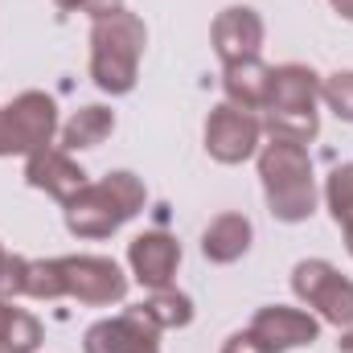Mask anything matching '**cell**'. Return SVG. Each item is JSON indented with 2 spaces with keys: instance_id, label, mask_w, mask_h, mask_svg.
<instances>
[{
  "instance_id": "cell-1",
  "label": "cell",
  "mask_w": 353,
  "mask_h": 353,
  "mask_svg": "<svg viewBox=\"0 0 353 353\" xmlns=\"http://www.w3.org/2000/svg\"><path fill=\"white\" fill-rule=\"evenodd\" d=\"M25 296L29 300H79L90 308L119 304L128 296L123 267L107 255H62V259H29L25 271Z\"/></svg>"
},
{
  "instance_id": "cell-2",
  "label": "cell",
  "mask_w": 353,
  "mask_h": 353,
  "mask_svg": "<svg viewBox=\"0 0 353 353\" xmlns=\"http://www.w3.org/2000/svg\"><path fill=\"white\" fill-rule=\"evenodd\" d=\"M259 181H263L267 210L279 222H308L316 214V181H312L308 144L271 136V144L259 148Z\"/></svg>"
},
{
  "instance_id": "cell-3",
  "label": "cell",
  "mask_w": 353,
  "mask_h": 353,
  "mask_svg": "<svg viewBox=\"0 0 353 353\" xmlns=\"http://www.w3.org/2000/svg\"><path fill=\"white\" fill-rule=\"evenodd\" d=\"M148 46V29L136 12L115 8L90 25V79L107 94H128L140 79V58Z\"/></svg>"
},
{
  "instance_id": "cell-4",
  "label": "cell",
  "mask_w": 353,
  "mask_h": 353,
  "mask_svg": "<svg viewBox=\"0 0 353 353\" xmlns=\"http://www.w3.org/2000/svg\"><path fill=\"white\" fill-rule=\"evenodd\" d=\"M144 181L136 173H107L94 185H83L70 201H66V230L74 239H111L123 222H132L144 210Z\"/></svg>"
},
{
  "instance_id": "cell-5",
  "label": "cell",
  "mask_w": 353,
  "mask_h": 353,
  "mask_svg": "<svg viewBox=\"0 0 353 353\" xmlns=\"http://www.w3.org/2000/svg\"><path fill=\"white\" fill-rule=\"evenodd\" d=\"M316 103H321V74L312 66H300V62L271 66V94L259 115L263 132L279 136V140H296V144L316 140V132H321Z\"/></svg>"
},
{
  "instance_id": "cell-6",
  "label": "cell",
  "mask_w": 353,
  "mask_h": 353,
  "mask_svg": "<svg viewBox=\"0 0 353 353\" xmlns=\"http://www.w3.org/2000/svg\"><path fill=\"white\" fill-rule=\"evenodd\" d=\"M58 136V103L46 90H21L0 107V157H33Z\"/></svg>"
},
{
  "instance_id": "cell-7",
  "label": "cell",
  "mask_w": 353,
  "mask_h": 353,
  "mask_svg": "<svg viewBox=\"0 0 353 353\" xmlns=\"http://www.w3.org/2000/svg\"><path fill=\"white\" fill-rule=\"evenodd\" d=\"M292 292L321 321L350 329L353 325V279H345L329 259H300L292 267Z\"/></svg>"
},
{
  "instance_id": "cell-8",
  "label": "cell",
  "mask_w": 353,
  "mask_h": 353,
  "mask_svg": "<svg viewBox=\"0 0 353 353\" xmlns=\"http://www.w3.org/2000/svg\"><path fill=\"white\" fill-rule=\"evenodd\" d=\"M263 119L255 111H243L234 103H218L205 119V152L218 165H243L259 152Z\"/></svg>"
},
{
  "instance_id": "cell-9",
  "label": "cell",
  "mask_w": 353,
  "mask_h": 353,
  "mask_svg": "<svg viewBox=\"0 0 353 353\" xmlns=\"http://www.w3.org/2000/svg\"><path fill=\"white\" fill-rule=\"evenodd\" d=\"M83 353H161V329L140 304H132L119 316L94 321L83 337Z\"/></svg>"
},
{
  "instance_id": "cell-10",
  "label": "cell",
  "mask_w": 353,
  "mask_h": 353,
  "mask_svg": "<svg viewBox=\"0 0 353 353\" xmlns=\"http://www.w3.org/2000/svg\"><path fill=\"white\" fill-rule=\"evenodd\" d=\"M247 333L263 345L267 353H288V350H304L321 337V321L304 308H288V304H267L251 316Z\"/></svg>"
},
{
  "instance_id": "cell-11",
  "label": "cell",
  "mask_w": 353,
  "mask_h": 353,
  "mask_svg": "<svg viewBox=\"0 0 353 353\" xmlns=\"http://www.w3.org/2000/svg\"><path fill=\"white\" fill-rule=\"evenodd\" d=\"M263 17L247 4H230L214 17L210 25V41H214V54L222 58V66H234V62H247V58H259L263 50Z\"/></svg>"
},
{
  "instance_id": "cell-12",
  "label": "cell",
  "mask_w": 353,
  "mask_h": 353,
  "mask_svg": "<svg viewBox=\"0 0 353 353\" xmlns=\"http://www.w3.org/2000/svg\"><path fill=\"white\" fill-rule=\"evenodd\" d=\"M128 267L148 292L173 288V275L181 267V243L165 230H144L128 243Z\"/></svg>"
},
{
  "instance_id": "cell-13",
  "label": "cell",
  "mask_w": 353,
  "mask_h": 353,
  "mask_svg": "<svg viewBox=\"0 0 353 353\" xmlns=\"http://www.w3.org/2000/svg\"><path fill=\"white\" fill-rule=\"evenodd\" d=\"M25 181H29L33 189H41V193L58 197V201L66 205V201L87 185V173H83V165L70 161L66 148H54V144H50V148L25 157Z\"/></svg>"
},
{
  "instance_id": "cell-14",
  "label": "cell",
  "mask_w": 353,
  "mask_h": 353,
  "mask_svg": "<svg viewBox=\"0 0 353 353\" xmlns=\"http://www.w3.org/2000/svg\"><path fill=\"white\" fill-rule=\"evenodd\" d=\"M251 239H255V226L247 214H218L201 234V255L210 263H239L251 251Z\"/></svg>"
},
{
  "instance_id": "cell-15",
  "label": "cell",
  "mask_w": 353,
  "mask_h": 353,
  "mask_svg": "<svg viewBox=\"0 0 353 353\" xmlns=\"http://www.w3.org/2000/svg\"><path fill=\"white\" fill-rule=\"evenodd\" d=\"M222 90H226V103H234L243 111H263L267 94H271V66L259 58L222 66Z\"/></svg>"
},
{
  "instance_id": "cell-16",
  "label": "cell",
  "mask_w": 353,
  "mask_h": 353,
  "mask_svg": "<svg viewBox=\"0 0 353 353\" xmlns=\"http://www.w3.org/2000/svg\"><path fill=\"white\" fill-rule=\"evenodd\" d=\"M111 132H115V111H111V107H103V103L79 107V111L58 128V136H62V148H66V152L99 148Z\"/></svg>"
},
{
  "instance_id": "cell-17",
  "label": "cell",
  "mask_w": 353,
  "mask_h": 353,
  "mask_svg": "<svg viewBox=\"0 0 353 353\" xmlns=\"http://www.w3.org/2000/svg\"><path fill=\"white\" fill-rule=\"evenodd\" d=\"M140 308L152 316V325H157L161 333H169V329H185V325L193 321V300H189L185 292H176V288H157Z\"/></svg>"
},
{
  "instance_id": "cell-18",
  "label": "cell",
  "mask_w": 353,
  "mask_h": 353,
  "mask_svg": "<svg viewBox=\"0 0 353 353\" xmlns=\"http://www.w3.org/2000/svg\"><path fill=\"white\" fill-rule=\"evenodd\" d=\"M37 345H41V321L33 312H25V308L12 304V316H8L0 353H37Z\"/></svg>"
},
{
  "instance_id": "cell-19",
  "label": "cell",
  "mask_w": 353,
  "mask_h": 353,
  "mask_svg": "<svg viewBox=\"0 0 353 353\" xmlns=\"http://www.w3.org/2000/svg\"><path fill=\"white\" fill-rule=\"evenodd\" d=\"M325 201H329V214H333L337 226L353 214V161L350 165H337L329 173V181H325Z\"/></svg>"
},
{
  "instance_id": "cell-20",
  "label": "cell",
  "mask_w": 353,
  "mask_h": 353,
  "mask_svg": "<svg viewBox=\"0 0 353 353\" xmlns=\"http://www.w3.org/2000/svg\"><path fill=\"white\" fill-rule=\"evenodd\" d=\"M321 99L337 119L353 123V70H337V74L321 79Z\"/></svg>"
},
{
  "instance_id": "cell-21",
  "label": "cell",
  "mask_w": 353,
  "mask_h": 353,
  "mask_svg": "<svg viewBox=\"0 0 353 353\" xmlns=\"http://www.w3.org/2000/svg\"><path fill=\"white\" fill-rule=\"evenodd\" d=\"M25 271H29L25 255H4V263H0V300L25 296Z\"/></svg>"
},
{
  "instance_id": "cell-22",
  "label": "cell",
  "mask_w": 353,
  "mask_h": 353,
  "mask_svg": "<svg viewBox=\"0 0 353 353\" xmlns=\"http://www.w3.org/2000/svg\"><path fill=\"white\" fill-rule=\"evenodd\" d=\"M62 12H87V17H107V12H115V8H123V0H54Z\"/></svg>"
},
{
  "instance_id": "cell-23",
  "label": "cell",
  "mask_w": 353,
  "mask_h": 353,
  "mask_svg": "<svg viewBox=\"0 0 353 353\" xmlns=\"http://www.w3.org/2000/svg\"><path fill=\"white\" fill-rule=\"evenodd\" d=\"M222 353H267L251 333H234V337H226V345H222Z\"/></svg>"
},
{
  "instance_id": "cell-24",
  "label": "cell",
  "mask_w": 353,
  "mask_h": 353,
  "mask_svg": "<svg viewBox=\"0 0 353 353\" xmlns=\"http://www.w3.org/2000/svg\"><path fill=\"white\" fill-rule=\"evenodd\" d=\"M329 4H333V12H337V17L353 21V0H329Z\"/></svg>"
},
{
  "instance_id": "cell-25",
  "label": "cell",
  "mask_w": 353,
  "mask_h": 353,
  "mask_svg": "<svg viewBox=\"0 0 353 353\" xmlns=\"http://www.w3.org/2000/svg\"><path fill=\"white\" fill-rule=\"evenodd\" d=\"M8 316H12V300H0V341H4V329H8Z\"/></svg>"
},
{
  "instance_id": "cell-26",
  "label": "cell",
  "mask_w": 353,
  "mask_h": 353,
  "mask_svg": "<svg viewBox=\"0 0 353 353\" xmlns=\"http://www.w3.org/2000/svg\"><path fill=\"white\" fill-rule=\"evenodd\" d=\"M341 234H345V251L353 255V214L345 218V222H341Z\"/></svg>"
},
{
  "instance_id": "cell-27",
  "label": "cell",
  "mask_w": 353,
  "mask_h": 353,
  "mask_svg": "<svg viewBox=\"0 0 353 353\" xmlns=\"http://www.w3.org/2000/svg\"><path fill=\"white\" fill-rule=\"evenodd\" d=\"M337 345H341V353H353V325H350V329H345V337H341Z\"/></svg>"
},
{
  "instance_id": "cell-28",
  "label": "cell",
  "mask_w": 353,
  "mask_h": 353,
  "mask_svg": "<svg viewBox=\"0 0 353 353\" xmlns=\"http://www.w3.org/2000/svg\"><path fill=\"white\" fill-rule=\"evenodd\" d=\"M4 255H8V251H4V247H0V263H4Z\"/></svg>"
}]
</instances>
